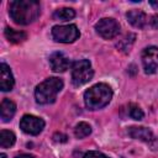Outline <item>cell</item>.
<instances>
[{
    "mask_svg": "<svg viewBox=\"0 0 158 158\" xmlns=\"http://www.w3.org/2000/svg\"><path fill=\"white\" fill-rule=\"evenodd\" d=\"M10 17L17 25H30L41 14V5L36 0H15L9 5Z\"/></svg>",
    "mask_w": 158,
    "mask_h": 158,
    "instance_id": "obj_1",
    "label": "cell"
},
{
    "mask_svg": "<svg viewBox=\"0 0 158 158\" xmlns=\"http://www.w3.org/2000/svg\"><path fill=\"white\" fill-rule=\"evenodd\" d=\"M112 99V89L105 83H98L84 93V102L89 110L105 107Z\"/></svg>",
    "mask_w": 158,
    "mask_h": 158,
    "instance_id": "obj_2",
    "label": "cell"
},
{
    "mask_svg": "<svg viewBox=\"0 0 158 158\" xmlns=\"http://www.w3.org/2000/svg\"><path fill=\"white\" fill-rule=\"evenodd\" d=\"M63 89V80L57 77H51L40 83L35 89V99L37 104L48 105L56 101L58 93Z\"/></svg>",
    "mask_w": 158,
    "mask_h": 158,
    "instance_id": "obj_3",
    "label": "cell"
},
{
    "mask_svg": "<svg viewBox=\"0 0 158 158\" xmlns=\"http://www.w3.org/2000/svg\"><path fill=\"white\" fill-rule=\"evenodd\" d=\"M94 70L91 63L88 59L75 60L72 65V83L74 86H80L86 84L93 79Z\"/></svg>",
    "mask_w": 158,
    "mask_h": 158,
    "instance_id": "obj_4",
    "label": "cell"
},
{
    "mask_svg": "<svg viewBox=\"0 0 158 158\" xmlns=\"http://www.w3.org/2000/svg\"><path fill=\"white\" fill-rule=\"evenodd\" d=\"M80 32L75 25H57L52 27V37L56 42L60 43H72L78 40Z\"/></svg>",
    "mask_w": 158,
    "mask_h": 158,
    "instance_id": "obj_5",
    "label": "cell"
},
{
    "mask_svg": "<svg viewBox=\"0 0 158 158\" xmlns=\"http://www.w3.org/2000/svg\"><path fill=\"white\" fill-rule=\"evenodd\" d=\"M95 31L104 40H111L118 35L120 25L116 20H114L111 17H104L96 22Z\"/></svg>",
    "mask_w": 158,
    "mask_h": 158,
    "instance_id": "obj_6",
    "label": "cell"
},
{
    "mask_svg": "<svg viewBox=\"0 0 158 158\" xmlns=\"http://www.w3.org/2000/svg\"><path fill=\"white\" fill-rule=\"evenodd\" d=\"M20 128L27 135H40L44 128V121L41 117L33 115H23L20 120Z\"/></svg>",
    "mask_w": 158,
    "mask_h": 158,
    "instance_id": "obj_7",
    "label": "cell"
},
{
    "mask_svg": "<svg viewBox=\"0 0 158 158\" xmlns=\"http://www.w3.org/2000/svg\"><path fill=\"white\" fill-rule=\"evenodd\" d=\"M143 69L147 74H153L158 69V47L149 46L142 51L141 54Z\"/></svg>",
    "mask_w": 158,
    "mask_h": 158,
    "instance_id": "obj_8",
    "label": "cell"
},
{
    "mask_svg": "<svg viewBox=\"0 0 158 158\" xmlns=\"http://www.w3.org/2000/svg\"><path fill=\"white\" fill-rule=\"evenodd\" d=\"M49 65L51 69L56 73L65 72L69 67V59L62 52H54L49 56Z\"/></svg>",
    "mask_w": 158,
    "mask_h": 158,
    "instance_id": "obj_9",
    "label": "cell"
},
{
    "mask_svg": "<svg viewBox=\"0 0 158 158\" xmlns=\"http://www.w3.org/2000/svg\"><path fill=\"white\" fill-rule=\"evenodd\" d=\"M15 84L14 75L11 73V69L7 64L1 63L0 64V89L2 91H10L12 90Z\"/></svg>",
    "mask_w": 158,
    "mask_h": 158,
    "instance_id": "obj_10",
    "label": "cell"
},
{
    "mask_svg": "<svg viewBox=\"0 0 158 158\" xmlns=\"http://www.w3.org/2000/svg\"><path fill=\"white\" fill-rule=\"evenodd\" d=\"M128 135L135 138V139H139L143 142H151L154 137H153V132L147 128V127H137V126H132L128 128Z\"/></svg>",
    "mask_w": 158,
    "mask_h": 158,
    "instance_id": "obj_11",
    "label": "cell"
},
{
    "mask_svg": "<svg viewBox=\"0 0 158 158\" xmlns=\"http://www.w3.org/2000/svg\"><path fill=\"white\" fill-rule=\"evenodd\" d=\"M16 112V105L10 99H4L0 104V117L4 122H9Z\"/></svg>",
    "mask_w": 158,
    "mask_h": 158,
    "instance_id": "obj_12",
    "label": "cell"
},
{
    "mask_svg": "<svg viewBox=\"0 0 158 158\" xmlns=\"http://www.w3.org/2000/svg\"><path fill=\"white\" fill-rule=\"evenodd\" d=\"M126 17H127V21L133 27H137V28L144 27V25L147 22L146 14L142 10H131V11H128L126 14Z\"/></svg>",
    "mask_w": 158,
    "mask_h": 158,
    "instance_id": "obj_13",
    "label": "cell"
},
{
    "mask_svg": "<svg viewBox=\"0 0 158 158\" xmlns=\"http://www.w3.org/2000/svg\"><path fill=\"white\" fill-rule=\"evenodd\" d=\"M4 33H5V37L11 43H20V42H23L27 38V35L23 31H17V30H14V28H10V27H6Z\"/></svg>",
    "mask_w": 158,
    "mask_h": 158,
    "instance_id": "obj_14",
    "label": "cell"
},
{
    "mask_svg": "<svg viewBox=\"0 0 158 158\" xmlns=\"http://www.w3.org/2000/svg\"><path fill=\"white\" fill-rule=\"evenodd\" d=\"M75 16V11L70 7H62L54 11L53 14V19L54 20H59V21H69L72 19H74Z\"/></svg>",
    "mask_w": 158,
    "mask_h": 158,
    "instance_id": "obj_15",
    "label": "cell"
},
{
    "mask_svg": "<svg viewBox=\"0 0 158 158\" xmlns=\"http://www.w3.org/2000/svg\"><path fill=\"white\" fill-rule=\"evenodd\" d=\"M15 141H16V137L14 132L7 131V130H2L0 132V147L1 148H9L14 146Z\"/></svg>",
    "mask_w": 158,
    "mask_h": 158,
    "instance_id": "obj_16",
    "label": "cell"
},
{
    "mask_svg": "<svg viewBox=\"0 0 158 158\" xmlns=\"http://www.w3.org/2000/svg\"><path fill=\"white\" fill-rule=\"evenodd\" d=\"M91 133V126L86 122H79L74 128V135L77 138H84Z\"/></svg>",
    "mask_w": 158,
    "mask_h": 158,
    "instance_id": "obj_17",
    "label": "cell"
},
{
    "mask_svg": "<svg viewBox=\"0 0 158 158\" xmlns=\"http://www.w3.org/2000/svg\"><path fill=\"white\" fill-rule=\"evenodd\" d=\"M128 115L131 116V118L137 120V121L142 120L143 116H144L142 109L138 105H136V104H130V106H128Z\"/></svg>",
    "mask_w": 158,
    "mask_h": 158,
    "instance_id": "obj_18",
    "label": "cell"
},
{
    "mask_svg": "<svg viewBox=\"0 0 158 158\" xmlns=\"http://www.w3.org/2000/svg\"><path fill=\"white\" fill-rule=\"evenodd\" d=\"M84 158H110V157L99 151H89L84 154Z\"/></svg>",
    "mask_w": 158,
    "mask_h": 158,
    "instance_id": "obj_19",
    "label": "cell"
},
{
    "mask_svg": "<svg viewBox=\"0 0 158 158\" xmlns=\"http://www.w3.org/2000/svg\"><path fill=\"white\" fill-rule=\"evenodd\" d=\"M53 141L57 142V143H64L68 141V137L64 135V133H60V132H56L53 135Z\"/></svg>",
    "mask_w": 158,
    "mask_h": 158,
    "instance_id": "obj_20",
    "label": "cell"
},
{
    "mask_svg": "<svg viewBox=\"0 0 158 158\" xmlns=\"http://www.w3.org/2000/svg\"><path fill=\"white\" fill-rule=\"evenodd\" d=\"M151 25H152V27H154V28L158 30V14L157 15H153L151 17Z\"/></svg>",
    "mask_w": 158,
    "mask_h": 158,
    "instance_id": "obj_21",
    "label": "cell"
},
{
    "mask_svg": "<svg viewBox=\"0 0 158 158\" xmlns=\"http://www.w3.org/2000/svg\"><path fill=\"white\" fill-rule=\"evenodd\" d=\"M15 158H35L32 154H26V153H23V154H20V156H16Z\"/></svg>",
    "mask_w": 158,
    "mask_h": 158,
    "instance_id": "obj_22",
    "label": "cell"
},
{
    "mask_svg": "<svg viewBox=\"0 0 158 158\" xmlns=\"http://www.w3.org/2000/svg\"><path fill=\"white\" fill-rule=\"evenodd\" d=\"M149 4L153 6V7H156V9H158V1H154V0H151L149 1Z\"/></svg>",
    "mask_w": 158,
    "mask_h": 158,
    "instance_id": "obj_23",
    "label": "cell"
},
{
    "mask_svg": "<svg viewBox=\"0 0 158 158\" xmlns=\"http://www.w3.org/2000/svg\"><path fill=\"white\" fill-rule=\"evenodd\" d=\"M0 158H7V157H6L5 153H1V154H0Z\"/></svg>",
    "mask_w": 158,
    "mask_h": 158,
    "instance_id": "obj_24",
    "label": "cell"
}]
</instances>
